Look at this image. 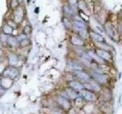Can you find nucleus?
Masks as SVG:
<instances>
[{
	"label": "nucleus",
	"instance_id": "1",
	"mask_svg": "<svg viewBox=\"0 0 122 114\" xmlns=\"http://www.w3.org/2000/svg\"><path fill=\"white\" fill-rule=\"evenodd\" d=\"M3 75L5 77L13 80L15 78L18 77V75H19V71L17 68H15V66H11V67L8 68L7 69L4 71Z\"/></svg>",
	"mask_w": 122,
	"mask_h": 114
},
{
	"label": "nucleus",
	"instance_id": "2",
	"mask_svg": "<svg viewBox=\"0 0 122 114\" xmlns=\"http://www.w3.org/2000/svg\"><path fill=\"white\" fill-rule=\"evenodd\" d=\"M72 28L75 31L79 33H84L86 32V28L85 24L82 21H75L72 24Z\"/></svg>",
	"mask_w": 122,
	"mask_h": 114
},
{
	"label": "nucleus",
	"instance_id": "3",
	"mask_svg": "<svg viewBox=\"0 0 122 114\" xmlns=\"http://www.w3.org/2000/svg\"><path fill=\"white\" fill-rule=\"evenodd\" d=\"M92 78L97 83H100V84H102V85H104V84L107 82L108 78H107L106 75L99 73V72H95V71L92 72Z\"/></svg>",
	"mask_w": 122,
	"mask_h": 114
},
{
	"label": "nucleus",
	"instance_id": "4",
	"mask_svg": "<svg viewBox=\"0 0 122 114\" xmlns=\"http://www.w3.org/2000/svg\"><path fill=\"white\" fill-rule=\"evenodd\" d=\"M80 95L81 97H83L85 100H89V101H92L95 100V95L94 93L91 92L89 90H83L82 89L80 90Z\"/></svg>",
	"mask_w": 122,
	"mask_h": 114
},
{
	"label": "nucleus",
	"instance_id": "5",
	"mask_svg": "<svg viewBox=\"0 0 122 114\" xmlns=\"http://www.w3.org/2000/svg\"><path fill=\"white\" fill-rule=\"evenodd\" d=\"M75 75L76 76V78L78 79H79L80 81H82L83 83H86L88 81H89V80H90L89 75L82 71H76Z\"/></svg>",
	"mask_w": 122,
	"mask_h": 114
},
{
	"label": "nucleus",
	"instance_id": "6",
	"mask_svg": "<svg viewBox=\"0 0 122 114\" xmlns=\"http://www.w3.org/2000/svg\"><path fill=\"white\" fill-rule=\"evenodd\" d=\"M67 66L70 69L75 71H82L83 69L82 65L78 62H76V61H69L67 62Z\"/></svg>",
	"mask_w": 122,
	"mask_h": 114
},
{
	"label": "nucleus",
	"instance_id": "7",
	"mask_svg": "<svg viewBox=\"0 0 122 114\" xmlns=\"http://www.w3.org/2000/svg\"><path fill=\"white\" fill-rule=\"evenodd\" d=\"M84 87H86L87 90H93V91H98L100 90V87L96 82L95 81H88L84 84Z\"/></svg>",
	"mask_w": 122,
	"mask_h": 114
},
{
	"label": "nucleus",
	"instance_id": "8",
	"mask_svg": "<svg viewBox=\"0 0 122 114\" xmlns=\"http://www.w3.org/2000/svg\"><path fill=\"white\" fill-rule=\"evenodd\" d=\"M57 102H58V104L65 109H70V108L71 107L70 103L69 102L67 98L64 97L63 96H60L59 97H57Z\"/></svg>",
	"mask_w": 122,
	"mask_h": 114
},
{
	"label": "nucleus",
	"instance_id": "9",
	"mask_svg": "<svg viewBox=\"0 0 122 114\" xmlns=\"http://www.w3.org/2000/svg\"><path fill=\"white\" fill-rule=\"evenodd\" d=\"M76 52L77 53L78 56L80 57L82 59L86 61V62H91L92 61V58L89 56V52H87L82 50V49H76Z\"/></svg>",
	"mask_w": 122,
	"mask_h": 114
},
{
	"label": "nucleus",
	"instance_id": "10",
	"mask_svg": "<svg viewBox=\"0 0 122 114\" xmlns=\"http://www.w3.org/2000/svg\"><path fill=\"white\" fill-rule=\"evenodd\" d=\"M95 52H96V54L100 57V58H102L103 60H105V61H109L111 59V58H112L110 53L108 52H107L106 50H105V49H98Z\"/></svg>",
	"mask_w": 122,
	"mask_h": 114
},
{
	"label": "nucleus",
	"instance_id": "11",
	"mask_svg": "<svg viewBox=\"0 0 122 114\" xmlns=\"http://www.w3.org/2000/svg\"><path fill=\"white\" fill-rule=\"evenodd\" d=\"M23 9L22 8L18 6V8H16L15 10V13H14V15H15V20L16 22H18L20 23L21 21H22V18H23Z\"/></svg>",
	"mask_w": 122,
	"mask_h": 114
},
{
	"label": "nucleus",
	"instance_id": "12",
	"mask_svg": "<svg viewBox=\"0 0 122 114\" xmlns=\"http://www.w3.org/2000/svg\"><path fill=\"white\" fill-rule=\"evenodd\" d=\"M7 43L9 44V46L12 47H18L19 45V42L18 40V39L16 37H15L13 36H9L7 38Z\"/></svg>",
	"mask_w": 122,
	"mask_h": 114
},
{
	"label": "nucleus",
	"instance_id": "13",
	"mask_svg": "<svg viewBox=\"0 0 122 114\" xmlns=\"http://www.w3.org/2000/svg\"><path fill=\"white\" fill-rule=\"evenodd\" d=\"M70 42L72 44L77 46V47H80V46L83 45V40L78 36H72L70 38Z\"/></svg>",
	"mask_w": 122,
	"mask_h": 114
},
{
	"label": "nucleus",
	"instance_id": "14",
	"mask_svg": "<svg viewBox=\"0 0 122 114\" xmlns=\"http://www.w3.org/2000/svg\"><path fill=\"white\" fill-rule=\"evenodd\" d=\"M66 94H65V97L66 98H70V99H76L78 97V94L76 93V91H74L72 89H66Z\"/></svg>",
	"mask_w": 122,
	"mask_h": 114
},
{
	"label": "nucleus",
	"instance_id": "15",
	"mask_svg": "<svg viewBox=\"0 0 122 114\" xmlns=\"http://www.w3.org/2000/svg\"><path fill=\"white\" fill-rule=\"evenodd\" d=\"M105 32L107 33V34L110 37H112L113 38L114 37V29H113V27L112 25V24L109 22H108L107 24H105Z\"/></svg>",
	"mask_w": 122,
	"mask_h": 114
},
{
	"label": "nucleus",
	"instance_id": "16",
	"mask_svg": "<svg viewBox=\"0 0 122 114\" xmlns=\"http://www.w3.org/2000/svg\"><path fill=\"white\" fill-rule=\"evenodd\" d=\"M90 36H91L92 38V39H94L96 42H104L105 41L104 37H103L101 34H99L98 33L92 31V32H90Z\"/></svg>",
	"mask_w": 122,
	"mask_h": 114
},
{
	"label": "nucleus",
	"instance_id": "17",
	"mask_svg": "<svg viewBox=\"0 0 122 114\" xmlns=\"http://www.w3.org/2000/svg\"><path fill=\"white\" fill-rule=\"evenodd\" d=\"M18 57L15 54H11L9 57V62L11 66H15L18 63Z\"/></svg>",
	"mask_w": 122,
	"mask_h": 114
},
{
	"label": "nucleus",
	"instance_id": "18",
	"mask_svg": "<svg viewBox=\"0 0 122 114\" xmlns=\"http://www.w3.org/2000/svg\"><path fill=\"white\" fill-rule=\"evenodd\" d=\"M70 87H72V89L76 90H81L82 89H83V87H84L83 85H81L79 82L75 81H71L70 83Z\"/></svg>",
	"mask_w": 122,
	"mask_h": 114
},
{
	"label": "nucleus",
	"instance_id": "19",
	"mask_svg": "<svg viewBox=\"0 0 122 114\" xmlns=\"http://www.w3.org/2000/svg\"><path fill=\"white\" fill-rule=\"evenodd\" d=\"M3 32H4V33L9 35V34H11V32H12V28L10 27V25L6 24L3 27Z\"/></svg>",
	"mask_w": 122,
	"mask_h": 114
},
{
	"label": "nucleus",
	"instance_id": "20",
	"mask_svg": "<svg viewBox=\"0 0 122 114\" xmlns=\"http://www.w3.org/2000/svg\"><path fill=\"white\" fill-rule=\"evenodd\" d=\"M64 12L69 15H72L74 14V9H72L70 5L65 6L64 7Z\"/></svg>",
	"mask_w": 122,
	"mask_h": 114
},
{
	"label": "nucleus",
	"instance_id": "21",
	"mask_svg": "<svg viewBox=\"0 0 122 114\" xmlns=\"http://www.w3.org/2000/svg\"><path fill=\"white\" fill-rule=\"evenodd\" d=\"M31 30H32L31 27H30L29 24L26 25L24 28V33H25L26 35H28V34H30V33H31Z\"/></svg>",
	"mask_w": 122,
	"mask_h": 114
},
{
	"label": "nucleus",
	"instance_id": "22",
	"mask_svg": "<svg viewBox=\"0 0 122 114\" xmlns=\"http://www.w3.org/2000/svg\"><path fill=\"white\" fill-rule=\"evenodd\" d=\"M11 6L13 9H16L19 6V3L18 2V0H11Z\"/></svg>",
	"mask_w": 122,
	"mask_h": 114
},
{
	"label": "nucleus",
	"instance_id": "23",
	"mask_svg": "<svg viewBox=\"0 0 122 114\" xmlns=\"http://www.w3.org/2000/svg\"><path fill=\"white\" fill-rule=\"evenodd\" d=\"M63 22H64V25H65V27H66V28H70V27H71V23L70 22V21L68 20V18H64V19H63Z\"/></svg>",
	"mask_w": 122,
	"mask_h": 114
},
{
	"label": "nucleus",
	"instance_id": "24",
	"mask_svg": "<svg viewBox=\"0 0 122 114\" xmlns=\"http://www.w3.org/2000/svg\"><path fill=\"white\" fill-rule=\"evenodd\" d=\"M119 32H120L121 35L122 37V23H121V24H119Z\"/></svg>",
	"mask_w": 122,
	"mask_h": 114
},
{
	"label": "nucleus",
	"instance_id": "25",
	"mask_svg": "<svg viewBox=\"0 0 122 114\" xmlns=\"http://www.w3.org/2000/svg\"><path fill=\"white\" fill-rule=\"evenodd\" d=\"M2 48V42H0V49Z\"/></svg>",
	"mask_w": 122,
	"mask_h": 114
}]
</instances>
